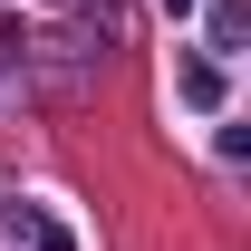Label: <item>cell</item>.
Here are the masks:
<instances>
[{
  "label": "cell",
  "mask_w": 251,
  "mask_h": 251,
  "mask_svg": "<svg viewBox=\"0 0 251 251\" xmlns=\"http://www.w3.org/2000/svg\"><path fill=\"white\" fill-rule=\"evenodd\" d=\"M174 97H184V106H222V68L213 58H184L174 68Z\"/></svg>",
  "instance_id": "6da1fadb"
}]
</instances>
